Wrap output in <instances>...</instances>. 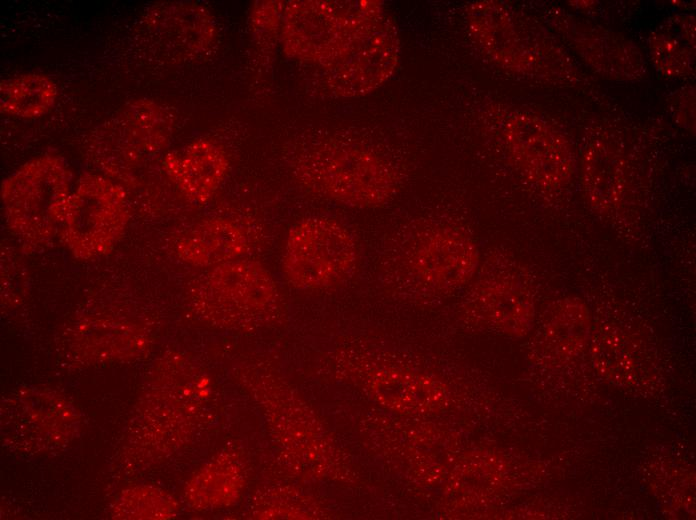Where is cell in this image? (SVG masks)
I'll return each mask as SVG.
<instances>
[{"label": "cell", "instance_id": "cell-1", "mask_svg": "<svg viewBox=\"0 0 696 520\" xmlns=\"http://www.w3.org/2000/svg\"><path fill=\"white\" fill-rule=\"evenodd\" d=\"M480 255L462 227L429 223L405 233L390 248L384 276L425 294H448L476 275Z\"/></svg>", "mask_w": 696, "mask_h": 520}, {"label": "cell", "instance_id": "cell-2", "mask_svg": "<svg viewBox=\"0 0 696 520\" xmlns=\"http://www.w3.org/2000/svg\"><path fill=\"white\" fill-rule=\"evenodd\" d=\"M294 174L309 191L355 208L386 204L396 193L392 165L377 153L338 141L310 148L297 160Z\"/></svg>", "mask_w": 696, "mask_h": 520}, {"label": "cell", "instance_id": "cell-3", "mask_svg": "<svg viewBox=\"0 0 696 520\" xmlns=\"http://www.w3.org/2000/svg\"><path fill=\"white\" fill-rule=\"evenodd\" d=\"M190 298L204 320L221 328L250 330L273 322L282 309L279 287L259 262L231 260L196 281Z\"/></svg>", "mask_w": 696, "mask_h": 520}, {"label": "cell", "instance_id": "cell-4", "mask_svg": "<svg viewBox=\"0 0 696 520\" xmlns=\"http://www.w3.org/2000/svg\"><path fill=\"white\" fill-rule=\"evenodd\" d=\"M71 179L62 158L45 154L27 161L2 182L6 223L24 245L42 246L59 234Z\"/></svg>", "mask_w": 696, "mask_h": 520}, {"label": "cell", "instance_id": "cell-5", "mask_svg": "<svg viewBox=\"0 0 696 520\" xmlns=\"http://www.w3.org/2000/svg\"><path fill=\"white\" fill-rule=\"evenodd\" d=\"M384 11L383 3L374 0L286 2L279 41L290 58L322 68L361 25Z\"/></svg>", "mask_w": 696, "mask_h": 520}, {"label": "cell", "instance_id": "cell-6", "mask_svg": "<svg viewBox=\"0 0 696 520\" xmlns=\"http://www.w3.org/2000/svg\"><path fill=\"white\" fill-rule=\"evenodd\" d=\"M358 263V245L348 228L335 219L313 216L290 229L282 271L296 289L326 290L350 280Z\"/></svg>", "mask_w": 696, "mask_h": 520}, {"label": "cell", "instance_id": "cell-7", "mask_svg": "<svg viewBox=\"0 0 696 520\" xmlns=\"http://www.w3.org/2000/svg\"><path fill=\"white\" fill-rule=\"evenodd\" d=\"M128 219L123 188L106 177L86 174L71 192L59 238L75 257L96 258L111 250Z\"/></svg>", "mask_w": 696, "mask_h": 520}, {"label": "cell", "instance_id": "cell-8", "mask_svg": "<svg viewBox=\"0 0 696 520\" xmlns=\"http://www.w3.org/2000/svg\"><path fill=\"white\" fill-rule=\"evenodd\" d=\"M217 28L210 11L195 2H158L139 18L134 41L149 62L177 65L193 61L209 51Z\"/></svg>", "mask_w": 696, "mask_h": 520}, {"label": "cell", "instance_id": "cell-9", "mask_svg": "<svg viewBox=\"0 0 696 520\" xmlns=\"http://www.w3.org/2000/svg\"><path fill=\"white\" fill-rule=\"evenodd\" d=\"M174 123L173 113L163 104L148 98L130 101L93 131L91 157L115 174L131 168L167 146Z\"/></svg>", "mask_w": 696, "mask_h": 520}, {"label": "cell", "instance_id": "cell-10", "mask_svg": "<svg viewBox=\"0 0 696 520\" xmlns=\"http://www.w3.org/2000/svg\"><path fill=\"white\" fill-rule=\"evenodd\" d=\"M399 55L396 24L384 11L352 34L340 53L321 68L322 76L338 97L364 96L393 75Z\"/></svg>", "mask_w": 696, "mask_h": 520}, {"label": "cell", "instance_id": "cell-11", "mask_svg": "<svg viewBox=\"0 0 696 520\" xmlns=\"http://www.w3.org/2000/svg\"><path fill=\"white\" fill-rule=\"evenodd\" d=\"M503 134L515 163L530 181L553 187L567 178V149L543 122L516 113L507 119Z\"/></svg>", "mask_w": 696, "mask_h": 520}, {"label": "cell", "instance_id": "cell-12", "mask_svg": "<svg viewBox=\"0 0 696 520\" xmlns=\"http://www.w3.org/2000/svg\"><path fill=\"white\" fill-rule=\"evenodd\" d=\"M469 303L489 320L516 328L527 311L529 283L526 272L509 257L498 256L478 268Z\"/></svg>", "mask_w": 696, "mask_h": 520}, {"label": "cell", "instance_id": "cell-13", "mask_svg": "<svg viewBox=\"0 0 696 520\" xmlns=\"http://www.w3.org/2000/svg\"><path fill=\"white\" fill-rule=\"evenodd\" d=\"M163 165L186 197L204 203L212 198L224 181L229 161L219 145L198 139L181 151L167 154Z\"/></svg>", "mask_w": 696, "mask_h": 520}, {"label": "cell", "instance_id": "cell-14", "mask_svg": "<svg viewBox=\"0 0 696 520\" xmlns=\"http://www.w3.org/2000/svg\"><path fill=\"white\" fill-rule=\"evenodd\" d=\"M468 21L474 38L496 61L518 71L533 67L535 59L503 7L494 2L474 3L468 10Z\"/></svg>", "mask_w": 696, "mask_h": 520}, {"label": "cell", "instance_id": "cell-15", "mask_svg": "<svg viewBox=\"0 0 696 520\" xmlns=\"http://www.w3.org/2000/svg\"><path fill=\"white\" fill-rule=\"evenodd\" d=\"M244 231L232 221L213 218L188 231L177 243V253L186 263L209 267L235 260L248 250Z\"/></svg>", "mask_w": 696, "mask_h": 520}, {"label": "cell", "instance_id": "cell-16", "mask_svg": "<svg viewBox=\"0 0 696 520\" xmlns=\"http://www.w3.org/2000/svg\"><path fill=\"white\" fill-rule=\"evenodd\" d=\"M245 483L244 467L232 451L223 452L203 466L186 485L185 499L198 510L235 503Z\"/></svg>", "mask_w": 696, "mask_h": 520}, {"label": "cell", "instance_id": "cell-17", "mask_svg": "<svg viewBox=\"0 0 696 520\" xmlns=\"http://www.w3.org/2000/svg\"><path fill=\"white\" fill-rule=\"evenodd\" d=\"M72 350L80 358L100 361L134 356L145 340L129 324L96 321L79 325L73 335Z\"/></svg>", "mask_w": 696, "mask_h": 520}, {"label": "cell", "instance_id": "cell-18", "mask_svg": "<svg viewBox=\"0 0 696 520\" xmlns=\"http://www.w3.org/2000/svg\"><path fill=\"white\" fill-rule=\"evenodd\" d=\"M57 99V86L47 75L25 73L0 82V111L24 119L45 115Z\"/></svg>", "mask_w": 696, "mask_h": 520}, {"label": "cell", "instance_id": "cell-19", "mask_svg": "<svg viewBox=\"0 0 696 520\" xmlns=\"http://www.w3.org/2000/svg\"><path fill=\"white\" fill-rule=\"evenodd\" d=\"M178 510V504L166 491L138 486L121 492L111 508L114 519H168Z\"/></svg>", "mask_w": 696, "mask_h": 520}, {"label": "cell", "instance_id": "cell-20", "mask_svg": "<svg viewBox=\"0 0 696 520\" xmlns=\"http://www.w3.org/2000/svg\"><path fill=\"white\" fill-rule=\"evenodd\" d=\"M651 46L655 62L663 71L677 75L691 67L692 28H686L684 21H676L655 35Z\"/></svg>", "mask_w": 696, "mask_h": 520}, {"label": "cell", "instance_id": "cell-21", "mask_svg": "<svg viewBox=\"0 0 696 520\" xmlns=\"http://www.w3.org/2000/svg\"><path fill=\"white\" fill-rule=\"evenodd\" d=\"M595 166L589 164L586 168L587 187L596 202L604 208L612 206L620 194V171L618 163L613 158L596 157Z\"/></svg>", "mask_w": 696, "mask_h": 520}, {"label": "cell", "instance_id": "cell-22", "mask_svg": "<svg viewBox=\"0 0 696 520\" xmlns=\"http://www.w3.org/2000/svg\"><path fill=\"white\" fill-rule=\"evenodd\" d=\"M285 4L282 1H258L253 5L250 22L259 48L271 51L279 40Z\"/></svg>", "mask_w": 696, "mask_h": 520}]
</instances>
